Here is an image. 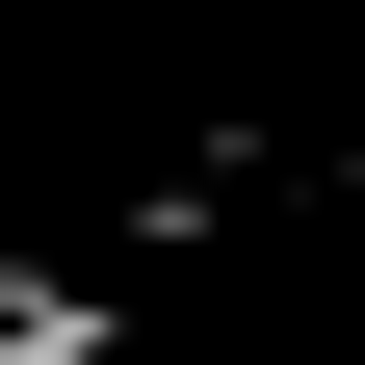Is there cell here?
I'll return each mask as SVG.
<instances>
[{"instance_id":"6da1fadb","label":"cell","mask_w":365,"mask_h":365,"mask_svg":"<svg viewBox=\"0 0 365 365\" xmlns=\"http://www.w3.org/2000/svg\"><path fill=\"white\" fill-rule=\"evenodd\" d=\"M0 365H105V313L78 287H0Z\"/></svg>"}]
</instances>
